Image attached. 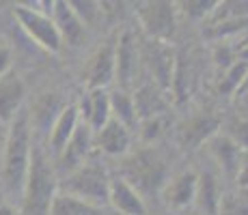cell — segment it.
<instances>
[{
    "label": "cell",
    "mask_w": 248,
    "mask_h": 215,
    "mask_svg": "<svg viewBox=\"0 0 248 215\" xmlns=\"http://www.w3.org/2000/svg\"><path fill=\"white\" fill-rule=\"evenodd\" d=\"M32 155V129L28 108H22L7 129L2 149V189L7 198H20L26 185Z\"/></svg>",
    "instance_id": "6da1fadb"
},
{
    "label": "cell",
    "mask_w": 248,
    "mask_h": 215,
    "mask_svg": "<svg viewBox=\"0 0 248 215\" xmlns=\"http://www.w3.org/2000/svg\"><path fill=\"white\" fill-rule=\"evenodd\" d=\"M56 170L50 166L44 146L35 144L31 155L26 185L22 194V215H47L54 196L59 194L56 187Z\"/></svg>",
    "instance_id": "7a4b0ae2"
},
{
    "label": "cell",
    "mask_w": 248,
    "mask_h": 215,
    "mask_svg": "<svg viewBox=\"0 0 248 215\" xmlns=\"http://www.w3.org/2000/svg\"><path fill=\"white\" fill-rule=\"evenodd\" d=\"M166 176H169V168L158 153L151 149L132 153L123 164V179L140 196L162 192V187L166 185Z\"/></svg>",
    "instance_id": "3957f363"
},
{
    "label": "cell",
    "mask_w": 248,
    "mask_h": 215,
    "mask_svg": "<svg viewBox=\"0 0 248 215\" xmlns=\"http://www.w3.org/2000/svg\"><path fill=\"white\" fill-rule=\"evenodd\" d=\"M63 192L74 194L78 198L87 200L91 204L104 207L108 204V192H110V176L99 161L87 159L78 170H74L65 179Z\"/></svg>",
    "instance_id": "277c9868"
},
{
    "label": "cell",
    "mask_w": 248,
    "mask_h": 215,
    "mask_svg": "<svg viewBox=\"0 0 248 215\" xmlns=\"http://www.w3.org/2000/svg\"><path fill=\"white\" fill-rule=\"evenodd\" d=\"M136 17L147 39L169 43L177 28V4L175 2H138Z\"/></svg>",
    "instance_id": "5b68a950"
},
{
    "label": "cell",
    "mask_w": 248,
    "mask_h": 215,
    "mask_svg": "<svg viewBox=\"0 0 248 215\" xmlns=\"http://www.w3.org/2000/svg\"><path fill=\"white\" fill-rule=\"evenodd\" d=\"M13 17H16L17 24L26 30V35L31 37L37 45H41L44 50L52 52V54L61 52L63 41H61V35H59V30H56L54 22H52L50 13L32 9L31 4H16V7H13Z\"/></svg>",
    "instance_id": "8992f818"
},
{
    "label": "cell",
    "mask_w": 248,
    "mask_h": 215,
    "mask_svg": "<svg viewBox=\"0 0 248 215\" xmlns=\"http://www.w3.org/2000/svg\"><path fill=\"white\" fill-rule=\"evenodd\" d=\"M140 47V60L154 75V84L158 86L162 93H170L173 86V71H175V52L169 47V43L142 39L138 41Z\"/></svg>",
    "instance_id": "52a82bcc"
},
{
    "label": "cell",
    "mask_w": 248,
    "mask_h": 215,
    "mask_svg": "<svg viewBox=\"0 0 248 215\" xmlns=\"http://www.w3.org/2000/svg\"><path fill=\"white\" fill-rule=\"evenodd\" d=\"M138 63H140L138 39L132 30H123L117 37V47H114V78L119 82V88L127 90L134 84V78L138 73Z\"/></svg>",
    "instance_id": "ba28073f"
},
{
    "label": "cell",
    "mask_w": 248,
    "mask_h": 215,
    "mask_svg": "<svg viewBox=\"0 0 248 215\" xmlns=\"http://www.w3.org/2000/svg\"><path fill=\"white\" fill-rule=\"evenodd\" d=\"M91 146H93V129H91L84 121H80V125L76 127L74 136L69 138L67 146H65L63 153L56 157V170L69 176L71 172L78 170L80 166L89 159Z\"/></svg>",
    "instance_id": "9c48e42d"
},
{
    "label": "cell",
    "mask_w": 248,
    "mask_h": 215,
    "mask_svg": "<svg viewBox=\"0 0 248 215\" xmlns=\"http://www.w3.org/2000/svg\"><path fill=\"white\" fill-rule=\"evenodd\" d=\"M114 47H117V39H110L91 54L82 73V80H87V86L91 90L106 88L114 80Z\"/></svg>",
    "instance_id": "30bf717a"
},
{
    "label": "cell",
    "mask_w": 248,
    "mask_h": 215,
    "mask_svg": "<svg viewBox=\"0 0 248 215\" xmlns=\"http://www.w3.org/2000/svg\"><path fill=\"white\" fill-rule=\"evenodd\" d=\"M65 103L61 101V97L56 93H44L41 97L35 99L31 108H28V116H31V129L32 133L41 138H47L54 127L56 118L61 116Z\"/></svg>",
    "instance_id": "8fae6325"
},
{
    "label": "cell",
    "mask_w": 248,
    "mask_h": 215,
    "mask_svg": "<svg viewBox=\"0 0 248 215\" xmlns=\"http://www.w3.org/2000/svg\"><path fill=\"white\" fill-rule=\"evenodd\" d=\"M197 179L199 176L194 170H186L166 181V185L162 187V198H164L166 207L173 209V211H181V209H188L190 204H194Z\"/></svg>",
    "instance_id": "7c38bea8"
},
{
    "label": "cell",
    "mask_w": 248,
    "mask_h": 215,
    "mask_svg": "<svg viewBox=\"0 0 248 215\" xmlns=\"http://www.w3.org/2000/svg\"><path fill=\"white\" fill-rule=\"evenodd\" d=\"M26 97V84L13 71L4 73L0 78V121L4 125H11V121L17 116V112L24 108Z\"/></svg>",
    "instance_id": "4fadbf2b"
},
{
    "label": "cell",
    "mask_w": 248,
    "mask_h": 215,
    "mask_svg": "<svg viewBox=\"0 0 248 215\" xmlns=\"http://www.w3.org/2000/svg\"><path fill=\"white\" fill-rule=\"evenodd\" d=\"M93 144L110 157H123V155H127V151H130L132 133L125 125H121L119 121L110 118L99 131H95Z\"/></svg>",
    "instance_id": "5bb4252c"
},
{
    "label": "cell",
    "mask_w": 248,
    "mask_h": 215,
    "mask_svg": "<svg viewBox=\"0 0 248 215\" xmlns=\"http://www.w3.org/2000/svg\"><path fill=\"white\" fill-rule=\"evenodd\" d=\"M108 202L114 207V211H119L121 215H147V207H145L142 196L123 176H112L110 179Z\"/></svg>",
    "instance_id": "9a60e30c"
},
{
    "label": "cell",
    "mask_w": 248,
    "mask_h": 215,
    "mask_svg": "<svg viewBox=\"0 0 248 215\" xmlns=\"http://www.w3.org/2000/svg\"><path fill=\"white\" fill-rule=\"evenodd\" d=\"M52 22H54L56 30L61 35V41L67 45L76 47L84 39V24L76 15L69 2H54L52 4Z\"/></svg>",
    "instance_id": "2e32d148"
},
{
    "label": "cell",
    "mask_w": 248,
    "mask_h": 215,
    "mask_svg": "<svg viewBox=\"0 0 248 215\" xmlns=\"http://www.w3.org/2000/svg\"><path fill=\"white\" fill-rule=\"evenodd\" d=\"M78 125H80V110H78V106L69 103V106L63 108L61 116L56 118L54 127H52L50 136H47V144H50V153L54 155V159L63 153L65 146H67L69 138L74 136Z\"/></svg>",
    "instance_id": "e0dca14e"
},
{
    "label": "cell",
    "mask_w": 248,
    "mask_h": 215,
    "mask_svg": "<svg viewBox=\"0 0 248 215\" xmlns=\"http://www.w3.org/2000/svg\"><path fill=\"white\" fill-rule=\"evenodd\" d=\"M134 106H136V116L138 121L145 118H155L169 110V101L164 99V93L155 84H145L136 90L134 95Z\"/></svg>",
    "instance_id": "ac0fdd59"
},
{
    "label": "cell",
    "mask_w": 248,
    "mask_h": 215,
    "mask_svg": "<svg viewBox=\"0 0 248 215\" xmlns=\"http://www.w3.org/2000/svg\"><path fill=\"white\" fill-rule=\"evenodd\" d=\"M209 151H212L214 159L218 161V166L222 168L227 176H235L242 164V149L231 142L225 133H216L214 138H209Z\"/></svg>",
    "instance_id": "d6986e66"
},
{
    "label": "cell",
    "mask_w": 248,
    "mask_h": 215,
    "mask_svg": "<svg viewBox=\"0 0 248 215\" xmlns=\"http://www.w3.org/2000/svg\"><path fill=\"white\" fill-rule=\"evenodd\" d=\"M47 215H108V213L104 207L91 204L87 200L61 189V192L54 196V200H52L50 213Z\"/></svg>",
    "instance_id": "ffe728a7"
},
{
    "label": "cell",
    "mask_w": 248,
    "mask_h": 215,
    "mask_svg": "<svg viewBox=\"0 0 248 215\" xmlns=\"http://www.w3.org/2000/svg\"><path fill=\"white\" fill-rule=\"evenodd\" d=\"M197 176L199 179H197V198H194V202L207 215H218L220 200H222L218 179L212 172H201V174H197Z\"/></svg>",
    "instance_id": "44dd1931"
},
{
    "label": "cell",
    "mask_w": 248,
    "mask_h": 215,
    "mask_svg": "<svg viewBox=\"0 0 248 215\" xmlns=\"http://www.w3.org/2000/svg\"><path fill=\"white\" fill-rule=\"evenodd\" d=\"M84 110V123L93 129L99 131L108 121H110V101H108V93L104 88L91 90L87 95V106H82Z\"/></svg>",
    "instance_id": "7402d4cb"
},
{
    "label": "cell",
    "mask_w": 248,
    "mask_h": 215,
    "mask_svg": "<svg viewBox=\"0 0 248 215\" xmlns=\"http://www.w3.org/2000/svg\"><path fill=\"white\" fill-rule=\"evenodd\" d=\"M216 129H218L216 116H197L186 123V127L181 129V142H184L186 149L188 146L190 149H197L205 140L209 142V138L216 136Z\"/></svg>",
    "instance_id": "603a6c76"
},
{
    "label": "cell",
    "mask_w": 248,
    "mask_h": 215,
    "mask_svg": "<svg viewBox=\"0 0 248 215\" xmlns=\"http://www.w3.org/2000/svg\"><path fill=\"white\" fill-rule=\"evenodd\" d=\"M108 101H110V116L114 121H119L121 125H125L127 129H134L138 123L136 116V106H134V97L123 88H114L112 93H108Z\"/></svg>",
    "instance_id": "cb8c5ba5"
},
{
    "label": "cell",
    "mask_w": 248,
    "mask_h": 215,
    "mask_svg": "<svg viewBox=\"0 0 248 215\" xmlns=\"http://www.w3.org/2000/svg\"><path fill=\"white\" fill-rule=\"evenodd\" d=\"M248 73V63L246 60H240V63H233L229 67L227 75L222 78V84H220V93H237V88L242 86Z\"/></svg>",
    "instance_id": "d4e9b609"
},
{
    "label": "cell",
    "mask_w": 248,
    "mask_h": 215,
    "mask_svg": "<svg viewBox=\"0 0 248 215\" xmlns=\"http://www.w3.org/2000/svg\"><path fill=\"white\" fill-rule=\"evenodd\" d=\"M218 215H248L246 196H222Z\"/></svg>",
    "instance_id": "484cf974"
},
{
    "label": "cell",
    "mask_w": 248,
    "mask_h": 215,
    "mask_svg": "<svg viewBox=\"0 0 248 215\" xmlns=\"http://www.w3.org/2000/svg\"><path fill=\"white\" fill-rule=\"evenodd\" d=\"M71 9L76 11V15L80 17V22L84 24V26H93L95 20L99 17V11H102V4L97 2H82V0H74V2H69Z\"/></svg>",
    "instance_id": "4316f807"
},
{
    "label": "cell",
    "mask_w": 248,
    "mask_h": 215,
    "mask_svg": "<svg viewBox=\"0 0 248 215\" xmlns=\"http://www.w3.org/2000/svg\"><path fill=\"white\" fill-rule=\"evenodd\" d=\"M177 7H184L181 11L186 13L188 17H192V20H199V17H205L207 13L216 11L218 2H214V0H197V2H179Z\"/></svg>",
    "instance_id": "83f0119b"
},
{
    "label": "cell",
    "mask_w": 248,
    "mask_h": 215,
    "mask_svg": "<svg viewBox=\"0 0 248 215\" xmlns=\"http://www.w3.org/2000/svg\"><path fill=\"white\" fill-rule=\"evenodd\" d=\"M225 136L231 142H235L240 149H248V118H237L227 127Z\"/></svg>",
    "instance_id": "f1b7e54d"
},
{
    "label": "cell",
    "mask_w": 248,
    "mask_h": 215,
    "mask_svg": "<svg viewBox=\"0 0 248 215\" xmlns=\"http://www.w3.org/2000/svg\"><path fill=\"white\" fill-rule=\"evenodd\" d=\"M162 131H164V121H162V116L140 121V136H142V140L149 142V144L158 140V138L162 136Z\"/></svg>",
    "instance_id": "f546056e"
},
{
    "label": "cell",
    "mask_w": 248,
    "mask_h": 215,
    "mask_svg": "<svg viewBox=\"0 0 248 215\" xmlns=\"http://www.w3.org/2000/svg\"><path fill=\"white\" fill-rule=\"evenodd\" d=\"M9 69H11V50L0 45V78L9 73Z\"/></svg>",
    "instance_id": "4dcf8cb0"
},
{
    "label": "cell",
    "mask_w": 248,
    "mask_h": 215,
    "mask_svg": "<svg viewBox=\"0 0 248 215\" xmlns=\"http://www.w3.org/2000/svg\"><path fill=\"white\" fill-rule=\"evenodd\" d=\"M235 181L240 185V189H248V157H244L240 164V170L235 174Z\"/></svg>",
    "instance_id": "1f68e13d"
},
{
    "label": "cell",
    "mask_w": 248,
    "mask_h": 215,
    "mask_svg": "<svg viewBox=\"0 0 248 215\" xmlns=\"http://www.w3.org/2000/svg\"><path fill=\"white\" fill-rule=\"evenodd\" d=\"M7 129H9V125H4V123L0 121V153H2V149H4V140H7Z\"/></svg>",
    "instance_id": "d6a6232c"
},
{
    "label": "cell",
    "mask_w": 248,
    "mask_h": 215,
    "mask_svg": "<svg viewBox=\"0 0 248 215\" xmlns=\"http://www.w3.org/2000/svg\"><path fill=\"white\" fill-rule=\"evenodd\" d=\"M0 215H16L11 207H0Z\"/></svg>",
    "instance_id": "836d02e7"
}]
</instances>
